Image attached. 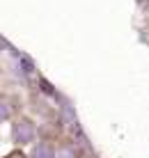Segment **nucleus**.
<instances>
[{"mask_svg":"<svg viewBox=\"0 0 149 158\" xmlns=\"http://www.w3.org/2000/svg\"><path fill=\"white\" fill-rule=\"evenodd\" d=\"M2 106H5V103H2V101H0V119H2L5 115H7V108H2Z\"/></svg>","mask_w":149,"mask_h":158,"instance_id":"7ed1b4c3","label":"nucleus"},{"mask_svg":"<svg viewBox=\"0 0 149 158\" xmlns=\"http://www.w3.org/2000/svg\"><path fill=\"white\" fill-rule=\"evenodd\" d=\"M9 158H23V156H21V154H12V156H9Z\"/></svg>","mask_w":149,"mask_h":158,"instance_id":"20e7f679","label":"nucleus"},{"mask_svg":"<svg viewBox=\"0 0 149 158\" xmlns=\"http://www.w3.org/2000/svg\"><path fill=\"white\" fill-rule=\"evenodd\" d=\"M14 135H16L19 140H28V138H32V126H30L28 122H21L19 126H16Z\"/></svg>","mask_w":149,"mask_h":158,"instance_id":"f257e3e1","label":"nucleus"},{"mask_svg":"<svg viewBox=\"0 0 149 158\" xmlns=\"http://www.w3.org/2000/svg\"><path fill=\"white\" fill-rule=\"evenodd\" d=\"M35 158H53V154H51L48 147H39V149L35 151Z\"/></svg>","mask_w":149,"mask_h":158,"instance_id":"f03ea898","label":"nucleus"}]
</instances>
